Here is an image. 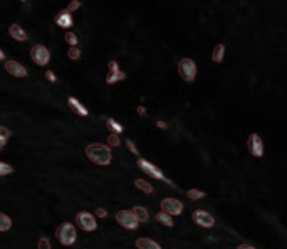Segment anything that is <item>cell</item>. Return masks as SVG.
<instances>
[{"label":"cell","instance_id":"1","mask_svg":"<svg viewBox=\"0 0 287 249\" xmlns=\"http://www.w3.org/2000/svg\"><path fill=\"white\" fill-rule=\"evenodd\" d=\"M86 155L88 158L97 165H109L111 162V150L109 146L101 145V143H91L86 146Z\"/></svg>","mask_w":287,"mask_h":249},{"label":"cell","instance_id":"2","mask_svg":"<svg viewBox=\"0 0 287 249\" xmlns=\"http://www.w3.org/2000/svg\"><path fill=\"white\" fill-rule=\"evenodd\" d=\"M56 236L64 246H72L76 243V229L71 222H63L56 231Z\"/></svg>","mask_w":287,"mask_h":249},{"label":"cell","instance_id":"3","mask_svg":"<svg viewBox=\"0 0 287 249\" xmlns=\"http://www.w3.org/2000/svg\"><path fill=\"white\" fill-rule=\"evenodd\" d=\"M178 72H180V76H182L183 79L188 81V83H190V81H193L195 77H196V64H195V61L190 59V58L180 59Z\"/></svg>","mask_w":287,"mask_h":249},{"label":"cell","instance_id":"4","mask_svg":"<svg viewBox=\"0 0 287 249\" xmlns=\"http://www.w3.org/2000/svg\"><path fill=\"white\" fill-rule=\"evenodd\" d=\"M31 56H32V61H34L37 66H46L49 63V59H51V52H49V49L46 46H42V44H35L31 51Z\"/></svg>","mask_w":287,"mask_h":249},{"label":"cell","instance_id":"5","mask_svg":"<svg viewBox=\"0 0 287 249\" xmlns=\"http://www.w3.org/2000/svg\"><path fill=\"white\" fill-rule=\"evenodd\" d=\"M116 220L121 227H126V229H136L138 227V219L134 217V214L131 211H120L116 214Z\"/></svg>","mask_w":287,"mask_h":249},{"label":"cell","instance_id":"6","mask_svg":"<svg viewBox=\"0 0 287 249\" xmlns=\"http://www.w3.org/2000/svg\"><path fill=\"white\" fill-rule=\"evenodd\" d=\"M136 163H138V167L143 170V172L148 174V175H151L153 178H159V180H166L165 175H163L161 170H159L157 165L150 163L148 160H145V158H138V162H136ZM166 182H168V180H166Z\"/></svg>","mask_w":287,"mask_h":249},{"label":"cell","instance_id":"7","mask_svg":"<svg viewBox=\"0 0 287 249\" xmlns=\"http://www.w3.org/2000/svg\"><path fill=\"white\" fill-rule=\"evenodd\" d=\"M76 220H77V224H79V227L83 231L91 232V231H96V227H97L96 219H94V215L89 214V212H79Z\"/></svg>","mask_w":287,"mask_h":249},{"label":"cell","instance_id":"8","mask_svg":"<svg viewBox=\"0 0 287 249\" xmlns=\"http://www.w3.org/2000/svg\"><path fill=\"white\" fill-rule=\"evenodd\" d=\"M247 148L250 155L254 157H262L264 155V143H262V138L257 133H252L247 140Z\"/></svg>","mask_w":287,"mask_h":249},{"label":"cell","instance_id":"9","mask_svg":"<svg viewBox=\"0 0 287 249\" xmlns=\"http://www.w3.org/2000/svg\"><path fill=\"white\" fill-rule=\"evenodd\" d=\"M108 68H109V72H108V76H106V83L108 84H114V83H118V81L126 79V74L120 69L116 61H109Z\"/></svg>","mask_w":287,"mask_h":249},{"label":"cell","instance_id":"10","mask_svg":"<svg viewBox=\"0 0 287 249\" xmlns=\"http://www.w3.org/2000/svg\"><path fill=\"white\" fill-rule=\"evenodd\" d=\"M161 209L170 215H180L183 212V204L176 199H165L161 201Z\"/></svg>","mask_w":287,"mask_h":249},{"label":"cell","instance_id":"11","mask_svg":"<svg viewBox=\"0 0 287 249\" xmlns=\"http://www.w3.org/2000/svg\"><path fill=\"white\" fill-rule=\"evenodd\" d=\"M193 220L202 227H213V224H215L213 215L208 214V212H205V211H195L193 212Z\"/></svg>","mask_w":287,"mask_h":249},{"label":"cell","instance_id":"12","mask_svg":"<svg viewBox=\"0 0 287 249\" xmlns=\"http://www.w3.org/2000/svg\"><path fill=\"white\" fill-rule=\"evenodd\" d=\"M5 71L15 77H26L27 76V69L24 68L22 64H19L17 61H5Z\"/></svg>","mask_w":287,"mask_h":249},{"label":"cell","instance_id":"13","mask_svg":"<svg viewBox=\"0 0 287 249\" xmlns=\"http://www.w3.org/2000/svg\"><path fill=\"white\" fill-rule=\"evenodd\" d=\"M54 22H56L59 27H64V29H67V27H71V26H72L71 12H67V10L59 12V14H57L56 17H54Z\"/></svg>","mask_w":287,"mask_h":249},{"label":"cell","instance_id":"14","mask_svg":"<svg viewBox=\"0 0 287 249\" xmlns=\"http://www.w3.org/2000/svg\"><path fill=\"white\" fill-rule=\"evenodd\" d=\"M9 34L14 37L15 40H20V42H24V40H27V34L26 31L22 29V27L19 26V24H12L9 27Z\"/></svg>","mask_w":287,"mask_h":249},{"label":"cell","instance_id":"15","mask_svg":"<svg viewBox=\"0 0 287 249\" xmlns=\"http://www.w3.org/2000/svg\"><path fill=\"white\" fill-rule=\"evenodd\" d=\"M67 103H69V106H71V108L74 109V111H76L79 116H88V115H89L88 109H86L84 106L81 105V101H79V100H76V98H72V96H71V98L67 100Z\"/></svg>","mask_w":287,"mask_h":249},{"label":"cell","instance_id":"16","mask_svg":"<svg viewBox=\"0 0 287 249\" xmlns=\"http://www.w3.org/2000/svg\"><path fill=\"white\" fill-rule=\"evenodd\" d=\"M136 248L138 249H161L158 243H155L153 239H148V238H139L136 239Z\"/></svg>","mask_w":287,"mask_h":249},{"label":"cell","instance_id":"17","mask_svg":"<svg viewBox=\"0 0 287 249\" xmlns=\"http://www.w3.org/2000/svg\"><path fill=\"white\" fill-rule=\"evenodd\" d=\"M134 214V217L138 219V222H145V220H148V211L145 209V207H141V206H136V207H133V211H131Z\"/></svg>","mask_w":287,"mask_h":249},{"label":"cell","instance_id":"18","mask_svg":"<svg viewBox=\"0 0 287 249\" xmlns=\"http://www.w3.org/2000/svg\"><path fill=\"white\" fill-rule=\"evenodd\" d=\"M223 54H225V46H223V44H217L215 49H213V52H212L213 63H222Z\"/></svg>","mask_w":287,"mask_h":249},{"label":"cell","instance_id":"19","mask_svg":"<svg viewBox=\"0 0 287 249\" xmlns=\"http://www.w3.org/2000/svg\"><path fill=\"white\" fill-rule=\"evenodd\" d=\"M157 220H158V222H161L163 226H166V227H171L175 224L173 219H171V215L166 214V212H163V211L157 214Z\"/></svg>","mask_w":287,"mask_h":249},{"label":"cell","instance_id":"20","mask_svg":"<svg viewBox=\"0 0 287 249\" xmlns=\"http://www.w3.org/2000/svg\"><path fill=\"white\" fill-rule=\"evenodd\" d=\"M134 185H136L139 190L145 192V194H151V192H153V185H151L150 182L143 180V178H136V180H134Z\"/></svg>","mask_w":287,"mask_h":249},{"label":"cell","instance_id":"21","mask_svg":"<svg viewBox=\"0 0 287 249\" xmlns=\"http://www.w3.org/2000/svg\"><path fill=\"white\" fill-rule=\"evenodd\" d=\"M106 126H108L109 130H111V133H116V135H120L123 132V125L121 123H118L116 120H113V118H108L106 120Z\"/></svg>","mask_w":287,"mask_h":249},{"label":"cell","instance_id":"22","mask_svg":"<svg viewBox=\"0 0 287 249\" xmlns=\"http://www.w3.org/2000/svg\"><path fill=\"white\" fill-rule=\"evenodd\" d=\"M12 227V219L9 215H5L3 212H0V232L3 231H9Z\"/></svg>","mask_w":287,"mask_h":249},{"label":"cell","instance_id":"23","mask_svg":"<svg viewBox=\"0 0 287 249\" xmlns=\"http://www.w3.org/2000/svg\"><path fill=\"white\" fill-rule=\"evenodd\" d=\"M10 130L5 128V126H0V150L3 148V145L7 143V140L10 138Z\"/></svg>","mask_w":287,"mask_h":249},{"label":"cell","instance_id":"24","mask_svg":"<svg viewBox=\"0 0 287 249\" xmlns=\"http://www.w3.org/2000/svg\"><path fill=\"white\" fill-rule=\"evenodd\" d=\"M187 195L190 199H193V201H198V199L205 197V192L203 190H198V189H190V190L187 192Z\"/></svg>","mask_w":287,"mask_h":249},{"label":"cell","instance_id":"25","mask_svg":"<svg viewBox=\"0 0 287 249\" xmlns=\"http://www.w3.org/2000/svg\"><path fill=\"white\" fill-rule=\"evenodd\" d=\"M65 42H67L71 47H76L77 46V36L74 34V32H65Z\"/></svg>","mask_w":287,"mask_h":249},{"label":"cell","instance_id":"26","mask_svg":"<svg viewBox=\"0 0 287 249\" xmlns=\"http://www.w3.org/2000/svg\"><path fill=\"white\" fill-rule=\"evenodd\" d=\"M14 172V169H12V165L5 162H0V177H3V175H9Z\"/></svg>","mask_w":287,"mask_h":249},{"label":"cell","instance_id":"27","mask_svg":"<svg viewBox=\"0 0 287 249\" xmlns=\"http://www.w3.org/2000/svg\"><path fill=\"white\" fill-rule=\"evenodd\" d=\"M67 56H69V59L77 61V59L81 58V51H79V47H69Z\"/></svg>","mask_w":287,"mask_h":249},{"label":"cell","instance_id":"28","mask_svg":"<svg viewBox=\"0 0 287 249\" xmlns=\"http://www.w3.org/2000/svg\"><path fill=\"white\" fill-rule=\"evenodd\" d=\"M108 143L111 145V146H120V145H121L120 137H118L116 133H111V135L108 137Z\"/></svg>","mask_w":287,"mask_h":249},{"label":"cell","instance_id":"29","mask_svg":"<svg viewBox=\"0 0 287 249\" xmlns=\"http://www.w3.org/2000/svg\"><path fill=\"white\" fill-rule=\"evenodd\" d=\"M81 7V0H71V2H69V5H67V12H74V10H77Z\"/></svg>","mask_w":287,"mask_h":249},{"label":"cell","instance_id":"30","mask_svg":"<svg viewBox=\"0 0 287 249\" xmlns=\"http://www.w3.org/2000/svg\"><path fill=\"white\" fill-rule=\"evenodd\" d=\"M39 249H51V243H49L47 238L39 239Z\"/></svg>","mask_w":287,"mask_h":249},{"label":"cell","instance_id":"31","mask_svg":"<svg viewBox=\"0 0 287 249\" xmlns=\"http://www.w3.org/2000/svg\"><path fill=\"white\" fill-rule=\"evenodd\" d=\"M96 215H97V217H102V219H104V217H108V211L102 209V207H99V209H96Z\"/></svg>","mask_w":287,"mask_h":249},{"label":"cell","instance_id":"32","mask_svg":"<svg viewBox=\"0 0 287 249\" xmlns=\"http://www.w3.org/2000/svg\"><path fill=\"white\" fill-rule=\"evenodd\" d=\"M126 145H128V148H129V152H133L134 155H138V150H136V146H134V143L131 140H126Z\"/></svg>","mask_w":287,"mask_h":249},{"label":"cell","instance_id":"33","mask_svg":"<svg viewBox=\"0 0 287 249\" xmlns=\"http://www.w3.org/2000/svg\"><path fill=\"white\" fill-rule=\"evenodd\" d=\"M46 77H47L49 81H51V83H56V76H54V72H52V71H47Z\"/></svg>","mask_w":287,"mask_h":249},{"label":"cell","instance_id":"34","mask_svg":"<svg viewBox=\"0 0 287 249\" xmlns=\"http://www.w3.org/2000/svg\"><path fill=\"white\" fill-rule=\"evenodd\" d=\"M237 249H255V248H254V246H250V244H240V246L237 248Z\"/></svg>","mask_w":287,"mask_h":249},{"label":"cell","instance_id":"35","mask_svg":"<svg viewBox=\"0 0 287 249\" xmlns=\"http://www.w3.org/2000/svg\"><path fill=\"white\" fill-rule=\"evenodd\" d=\"M138 113H141V115H145V113H146L145 106H138Z\"/></svg>","mask_w":287,"mask_h":249},{"label":"cell","instance_id":"36","mask_svg":"<svg viewBox=\"0 0 287 249\" xmlns=\"http://www.w3.org/2000/svg\"><path fill=\"white\" fill-rule=\"evenodd\" d=\"M157 125L159 126V128H161V130H165L166 128V125L165 123H163V121H157Z\"/></svg>","mask_w":287,"mask_h":249},{"label":"cell","instance_id":"37","mask_svg":"<svg viewBox=\"0 0 287 249\" xmlns=\"http://www.w3.org/2000/svg\"><path fill=\"white\" fill-rule=\"evenodd\" d=\"M3 58H5V54H3V52L0 51V61H3Z\"/></svg>","mask_w":287,"mask_h":249},{"label":"cell","instance_id":"38","mask_svg":"<svg viewBox=\"0 0 287 249\" xmlns=\"http://www.w3.org/2000/svg\"><path fill=\"white\" fill-rule=\"evenodd\" d=\"M20 2H27V0H20Z\"/></svg>","mask_w":287,"mask_h":249}]
</instances>
